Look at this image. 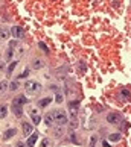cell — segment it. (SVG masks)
I'll return each instance as SVG.
<instances>
[{"instance_id":"7","label":"cell","mask_w":131,"mask_h":147,"mask_svg":"<svg viewBox=\"0 0 131 147\" xmlns=\"http://www.w3.org/2000/svg\"><path fill=\"white\" fill-rule=\"evenodd\" d=\"M37 140H38V132H32L31 137L28 138V147H35Z\"/></svg>"},{"instance_id":"20","label":"cell","mask_w":131,"mask_h":147,"mask_svg":"<svg viewBox=\"0 0 131 147\" xmlns=\"http://www.w3.org/2000/svg\"><path fill=\"white\" fill-rule=\"evenodd\" d=\"M17 88H18V82H17V80H14V82H11V85H9V90H11V91H15Z\"/></svg>"},{"instance_id":"21","label":"cell","mask_w":131,"mask_h":147,"mask_svg":"<svg viewBox=\"0 0 131 147\" xmlns=\"http://www.w3.org/2000/svg\"><path fill=\"white\" fill-rule=\"evenodd\" d=\"M50 100H52L50 97H46V99H43V100L40 102V106H46L47 103H50Z\"/></svg>"},{"instance_id":"8","label":"cell","mask_w":131,"mask_h":147,"mask_svg":"<svg viewBox=\"0 0 131 147\" xmlns=\"http://www.w3.org/2000/svg\"><path fill=\"white\" fill-rule=\"evenodd\" d=\"M26 102H28V99H26L25 96H18L17 99H14V102H12V106H23Z\"/></svg>"},{"instance_id":"10","label":"cell","mask_w":131,"mask_h":147,"mask_svg":"<svg viewBox=\"0 0 131 147\" xmlns=\"http://www.w3.org/2000/svg\"><path fill=\"white\" fill-rule=\"evenodd\" d=\"M15 134H17V130H15V129H8L6 132L3 134V140H9V138H12Z\"/></svg>"},{"instance_id":"22","label":"cell","mask_w":131,"mask_h":147,"mask_svg":"<svg viewBox=\"0 0 131 147\" xmlns=\"http://www.w3.org/2000/svg\"><path fill=\"white\" fill-rule=\"evenodd\" d=\"M55 102H57V103H61V102H63V94H61V92H57V96H55Z\"/></svg>"},{"instance_id":"5","label":"cell","mask_w":131,"mask_h":147,"mask_svg":"<svg viewBox=\"0 0 131 147\" xmlns=\"http://www.w3.org/2000/svg\"><path fill=\"white\" fill-rule=\"evenodd\" d=\"M29 115H31L32 121H34L35 124H38V123L41 121V115H40V112H38L37 109H31V111H29Z\"/></svg>"},{"instance_id":"24","label":"cell","mask_w":131,"mask_h":147,"mask_svg":"<svg viewBox=\"0 0 131 147\" xmlns=\"http://www.w3.org/2000/svg\"><path fill=\"white\" fill-rule=\"evenodd\" d=\"M23 50H25V47H23V46H20V47L17 49V58H20L21 55H23Z\"/></svg>"},{"instance_id":"28","label":"cell","mask_w":131,"mask_h":147,"mask_svg":"<svg viewBox=\"0 0 131 147\" xmlns=\"http://www.w3.org/2000/svg\"><path fill=\"white\" fill-rule=\"evenodd\" d=\"M17 47V41H11L9 42V49H15Z\"/></svg>"},{"instance_id":"4","label":"cell","mask_w":131,"mask_h":147,"mask_svg":"<svg viewBox=\"0 0 131 147\" xmlns=\"http://www.w3.org/2000/svg\"><path fill=\"white\" fill-rule=\"evenodd\" d=\"M11 34H12L14 38L20 40V38H23V35H25V30L21 26H12V28H11Z\"/></svg>"},{"instance_id":"14","label":"cell","mask_w":131,"mask_h":147,"mask_svg":"<svg viewBox=\"0 0 131 147\" xmlns=\"http://www.w3.org/2000/svg\"><path fill=\"white\" fill-rule=\"evenodd\" d=\"M12 111L17 117H21L23 115V109H21V106H12Z\"/></svg>"},{"instance_id":"1","label":"cell","mask_w":131,"mask_h":147,"mask_svg":"<svg viewBox=\"0 0 131 147\" xmlns=\"http://www.w3.org/2000/svg\"><path fill=\"white\" fill-rule=\"evenodd\" d=\"M25 90L28 94H37V92H40L41 85L38 84L37 80H28V82L25 84Z\"/></svg>"},{"instance_id":"26","label":"cell","mask_w":131,"mask_h":147,"mask_svg":"<svg viewBox=\"0 0 131 147\" xmlns=\"http://www.w3.org/2000/svg\"><path fill=\"white\" fill-rule=\"evenodd\" d=\"M70 127H72V129H76V127H78V121H76V120H73V121L70 123Z\"/></svg>"},{"instance_id":"18","label":"cell","mask_w":131,"mask_h":147,"mask_svg":"<svg viewBox=\"0 0 131 147\" xmlns=\"http://www.w3.org/2000/svg\"><path fill=\"white\" fill-rule=\"evenodd\" d=\"M17 64H18L17 61H12V62H11V65L8 67V73H12V71H14V68L17 67Z\"/></svg>"},{"instance_id":"3","label":"cell","mask_w":131,"mask_h":147,"mask_svg":"<svg viewBox=\"0 0 131 147\" xmlns=\"http://www.w3.org/2000/svg\"><path fill=\"white\" fill-rule=\"evenodd\" d=\"M107 121L111 123V124H119L122 121V117H121V114H117V112H110L107 115Z\"/></svg>"},{"instance_id":"15","label":"cell","mask_w":131,"mask_h":147,"mask_svg":"<svg viewBox=\"0 0 131 147\" xmlns=\"http://www.w3.org/2000/svg\"><path fill=\"white\" fill-rule=\"evenodd\" d=\"M6 90H8V82L6 80H2V82H0V94H3Z\"/></svg>"},{"instance_id":"32","label":"cell","mask_w":131,"mask_h":147,"mask_svg":"<svg viewBox=\"0 0 131 147\" xmlns=\"http://www.w3.org/2000/svg\"><path fill=\"white\" fill-rule=\"evenodd\" d=\"M17 147H25V146H23V144H21V143H18V144H17Z\"/></svg>"},{"instance_id":"2","label":"cell","mask_w":131,"mask_h":147,"mask_svg":"<svg viewBox=\"0 0 131 147\" xmlns=\"http://www.w3.org/2000/svg\"><path fill=\"white\" fill-rule=\"evenodd\" d=\"M53 117H55V123H58V126H64L66 123H67V114L61 109H57L53 111Z\"/></svg>"},{"instance_id":"6","label":"cell","mask_w":131,"mask_h":147,"mask_svg":"<svg viewBox=\"0 0 131 147\" xmlns=\"http://www.w3.org/2000/svg\"><path fill=\"white\" fill-rule=\"evenodd\" d=\"M44 123L47 126H53L55 124V117H53V112H47L44 115Z\"/></svg>"},{"instance_id":"29","label":"cell","mask_w":131,"mask_h":147,"mask_svg":"<svg viewBox=\"0 0 131 147\" xmlns=\"http://www.w3.org/2000/svg\"><path fill=\"white\" fill-rule=\"evenodd\" d=\"M28 74H29V70H28V68H26V70H25V71H23V73H21V74H20V78H26V76H28Z\"/></svg>"},{"instance_id":"30","label":"cell","mask_w":131,"mask_h":147,"mask_svg":"<svg viewBox=\"0 0 131 147\" xmlns=\"http://www.w3.org/2000/svg\"><path fill=\"white\" fill-rule=\"evenodd\" d=\"M11 55H12V50L9 49V50L6 52V59H11Z\"/></svg>"},{"instance_id":"13","label":"cell","mask_w":131,"mask_h":147,"mask_svg":"<svg viewBox=\"0 0 131 147\" xmlns=\"http://www.w3.org/2000/svg\"><path fill=\"white\" fill-rule=\"evenodd\" d=\"M32 67H34L35 70L41 68L43 67V61H41V59H34V61H32Z\"/></svg>"},{"instance_id":"27","label":"cell","mask_w":131,"mask_h":147,"mask_svg":"<svg viewBox=\"0 0 131 147\" xmlns=\"http://www.w3.org/2000/svg\"><path fill=\"white\" fill-rule=\"evenodd\" d=\"M38 46H40L41 49H43V50H44V52H47V46L44 44V42H38Z\"/></svg>"},{"instance_id":"23","label":"cell","mask_w":131,"mask_h":147,"mask_svg":"<svg viewBox=\"0 0 131 147\" xmlns=\"http://www.w3.org/2000/svg\"><path fill=\"white\" fill-rule=\"evenodd\" d=\"M121 97H130V92H128V90H121Z\"/></svg>"},{"instance_id":"17","label":"cell","mask_w":131,"mask_h":147,"mask_svg":"<svg viewBox=\"0 0 131 147\" xmlns=\"http://www.w3.org/2000/svg\"><path fill=\"white\" fill-rule=\"evenodd\" d=\"M40 147H50V140H49V138H44V140L41 141Z\"/></svg>"},{"instance_id":"11","label":"cell","mask_w":131,"mask_h":147,"mask_svg":"<svg viewBox=\"0 0 131 147\" xmlns=\"http://www.w3.org/2000/svg\"><path fill=\"white\" fill-rule=\"evenodd\" d=\"M8 38H9V30L2 28L0 29V40H8Z\"/></svg>"},{"instance_id":"31","label":"cell","mask_w":131,"mask_h":147,"mask_svg":"<svg viewBox=\"0 0 131 147\" xmlns=\"http://www.w3.org/2000/svg\"><path fill=\"white\" fill-rule=\"evenodd\" d=\"M104 147H110V144H108L107 141H104Z\"/></svg>"},{"instance_id":"25","label":"cell","mask_w":131,"mask_h":147,"mask_svg":"<svg viewBox=\"0 0 131 147\" xmlns=\"http://www.w3.org/2000/svg\"><path fill=\"white\" fill-rule=\"evenodd\" d=\"M96 141H98V138H96L95 135H93V137H91V140H90V147H95V144H96Z\"/></svg>"},{"instance_id":"9","label":"cell","mask_w":131,"mask_h":147,"mask_svg":"<svg viewBox=\"0 0 131 147\" xmlns=\"http://www.w3.org/2000/svg\"><path fill=\"white\" fill-rule=\"evenodd\" d=\"M32 132H34V129H32V124L31 123H23V134L28 137V135H31Z\"/></svg>"},{"instance_id":"16","label":"cell","mask_w":131,"mask_h":147,"mask_svg":"<svg viewBox=\"0 0 131 147\" xmlns=\"http://www.w3.org/2000/svg\"><path fill=\"white\" fill-rule=\"evenodd\" d=\"M53 134H55V137H61V135H63V126H58V127H55V129H53Z\"/></svg>"},{"instance_id":"19","label":"cell","mask_w":131,"mask_h":147,"mask_svg":"<svg viewBox=\"0 0 131 147\" xmlns=\"http://www.w3.org/2000/svg\"><path fill=\"white\" fill-rule=\"evenodd\" d=\"M108 140H110V141H119V140H121V135H119V134H113V135L108 137Z\"/></svg>"},{"instance_id":"12","label":"cell","mask_w":131,"mask_h":147,"mask_svg":"<svg viewBox=\"0 0 131 147\" xmlns=\"http://www.w3.org/2000/svg\"><path fill=\"white\" fill-rule=\"evenodd\" d=\"M8 114V106L6 105H0V118H5Z\"/></svg>"}]
</instances>
